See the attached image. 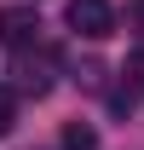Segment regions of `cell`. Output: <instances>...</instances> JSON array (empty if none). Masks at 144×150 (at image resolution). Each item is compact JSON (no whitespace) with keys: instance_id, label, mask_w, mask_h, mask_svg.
Returning a JSON list of instances; mask_svg holds the SVG:
<instances>
[{"instance_id":"5","label":"cell","mask_w":144,"mask_h":150,"mask_svg":"<svg viewBox=\"0 0 144 150\" xmlns=\"http://www.w3.org/2000/svg\"><path fill=\"white\" fill-rule=\"evenodd\" d=\"M12 121H18V93L0 87V133H12Z\"/></svg>"},{"instance_id":"2","label":"cell","mask_w":144,"mask_h":150,"mask_svg":"<svg viewBox=\"0 0 144 150\" xmlns=\"http://www.w3.org/2000/svg\"><path fill=\"white\" fill-rule=\"evenodd\" d=\"M0 40H6V46H29V40H40L35 6H0Z\"/></svg>"},{"instance_id":"3","label":"cell","mask_w":144,"mask_h":150,"mask_svg":"<svg viewBox=\"0 0 144 150\" xmlns=\"http://www.w3.org/2000/svg\"><path fill=\"white\" fill-rule=\"evenodd\" d=\"M98 144V133L87 127V121H69V127H64V150H92Z\"/></svg>"},{"instance_id":"4","label":"cell","mask_w":144,"mask_h":150,"mask_svg":"<svg viewBox=\"0 0 144 150\" xmlns=\"http://www.w3.org/2000/svg\"><path fill=\"white\" fill-rule=\"evenodd\" d=\"M121 87H133V93L144 98V46H138L133 58H127V69H121Z\"/></svg>"},{"instance_id":"1","label":"cell","mask_w":144,"mask_h":150,"mask_svg":"<svg viewBox=\"0 0 144 150\" xmlns=\"http://www.w3.org/2000/svg\"><path fill=\"white\" fill-rule=\"evenodd\" d=\"M69 29L87 35V40L115 35V6H109V0H69Z\"/></svg>"}]
</instances>
